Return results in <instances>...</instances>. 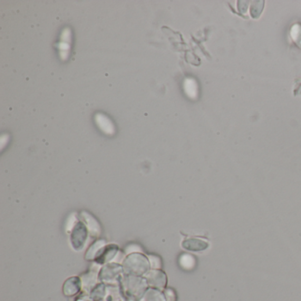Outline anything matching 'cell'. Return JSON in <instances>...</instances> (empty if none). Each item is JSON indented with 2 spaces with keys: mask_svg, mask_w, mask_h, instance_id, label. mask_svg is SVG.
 <instances>
[{
  "mask_svg": "<svg viewBox=\"0 0 301 301\" xmlns=\"http://www.w3.org/2000/svg\"><path fill=\"white\" fill-rule=\"evenodd\" d=\"M58 50L60 54V59L66 61L68 60L71 47H72V30L70 28H65L60 34V42L58 43Z\"/></svg>",
  "mask_w": 301,
  "mask_h": 301,
  "instance_id": "cell-1",
  "label": "cell"
},
{
  "mask_svg": "<svg viewBox=\"0 0 301 301\" xmlns=\"http://www.w3.org/2000/svg\"><path fill=\"white\" fill-rule=\"evenodd\" d=\"M95 122L103 134L106 135H114L116 133L114 122L107 115L102 112H98L95 115Z\"/></svg>",
  "mask_w": 301,
  "mask_h": 301,
  "instance_id": "cell-2",
  "label": "cell"
},
{
  "mask_svg": "<svg viewBox=\"0 0 301 301\" xmlns=\"http://www.w3.org/2000/svg\"><path fill=\"white\" fill-rule=\"evenodd\" d=\"M183 89L186 95L190 99H196L198 97V84L194 78H186L183 83Z\"/></svg>",
  "mask_w": 301,
  "mask_h": 301,
  "instance_id": "cell-3",
  "label": "cell"
},
{
  "mask_svg": "<svg viewBox=\"0 0 301 301\" xmlns=\"http://www.w3.org/2000/svg\"><path fill=\"white\" fill-rule=\"evenodd\" d=\"M183 246L188 250L203 251L208 247V244L207 242L201 240L198 238H191V239H187L184 242Z\"/></svg>",
  "mask_w": 301,
  "mask_h": 301,
  "instance_id": "cell-4",
  "label": "cell"
},
{
  "mask_svg": "<svg viewBox=\"0 0 301 301\" xmlns=\"http://www.w3.org/2000/svg\"><path fill=\"white\" fill-rule=\"evenodd\" d=\"M250 15L253 19H258L264 8V1H252L250 6Z\"/></svg>",
  "mask_w": 301,
  "mask_h": 301,
  "instance_id": "cell-5",
  "label": "cell"
},
{
  "mask_svg": "<svg viewBox=\"0 0 301 301\" xmlns=\"http://www.w3.org/2000/svg\"><path fill=\"white\" fill-rule=\"evenodd\" d=\"M290 35L293 39V42L296 43L300 49H301V24L296 23L293 24L290 30Z\"/></svg>",
  "mask_w": 301,
  "mask_h": 301,
  "instance_id": "cell-6",
  "label": "cell"
},
{
  "mask_svg": "<svg viewBox=\"0 0 301 301\" xmlns=\"http://www.w3.org/2000/svg\"><path fill=\"white\" fill-rule=\"evenodd\" d=\"M179 263L183 268L189 270L195 267V259L192 255H184L179 259Z\"/></svg>",
  "mask_w": 301,
  "mask_h": 301,
  "instance_id": "cell-7",
  "label": "cell"
}]
</instances>
